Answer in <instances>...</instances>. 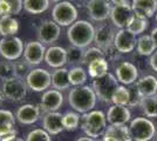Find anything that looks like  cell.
Here are the masks:
<instances>
[{
	"label": "cell",
	"instance_id": "obj_1",
	"mask_svg": "<svg viewBox=\"0 0 157 141\" xmlns=\"http://www.w3.org/2000/svg\"><path fill=\"white\" fill-rule=\"evenodd\" d=\"M96 94L93 87L89 86H78L71 89L68 94V102L71 107L76 112L86 114L90 112L96 105Z\"/></svg>",
	"mask_w": 157,
	"mask_h": 141
},
{
	"label": "cell",
	"instance_id": "obj_2",
	"mask_svg": "<svg viewBox=\"0 0 157 141\" xmlns=\"http://www.w3.org/2000/svg\"><path fill=\"white\" fill-rule=\"evenodd\" d=\"M67 38L71 45L78 48L88 47L95 38V28L89 21L76 20L67 29Z\"/></svg>",
	"mask_w": 157,
	"mask_h": 141
},
{
	"label": "cell",
	"instance_id": "obj_3",
	"mask_svg": "<svg viewBox=\"0 0 157 141\" xmlns=\"http://www.w3.org/2000/svg\"><path fill=\"white\" fill-rule=\"evenodd\" d=\"M82 120V129L87 136L96 139L102 134H105L107 129V116L101 111H90L83 114Z\"/></svg>",
	"mask_w": 157,
	"mask_h": 141
},
{
	"label": "cell",
	"instance_id": "obj_4",
	"mask_svg": "<svg viewBox=\"0 0 157 141\" xmlns=\"http://www.w3.org/2000/svg\"><path fill=\"white\" fill-rule=\"evenodd\" d=\"M118 80L117 78H115L113 74L108 73L107 75L95 79L93 82V89L96 94L98 99L103 102H111L113 95L115 93V91L117 89Z\"/></svg>",
	"mask_w": 157,
	"mask_h": 141
},
{
	"label": "cell",
	"instance_id": "obj_5",
	"mask_svg": "<svg viewBox=\"0 0 157 141\" xmlns=\"http://www.w3.org/2000/svg\"><path fill=\"white\" fill-rule=\"evenodd\" d=\"M53 20L59 26H71L78 19V10L69 1H61L53 7Z\"/></svg>",
	"mask_w": 157,
	"mask_h": 141
},
{
	"label": "cell",
	"instance_id": "obj_6",
	"mask_svg": "<svg viewBox=\"0 0 157 141\" xmlns=\"http://www.w3.org/2000/svg\"><path fill=\"white\" fill-rule=\"evenodd\" d=\"M129 131L134 141H150L156 133L155 125L145 118H135L130 122Z\"/></svg>",
	"mask_w": 157,
	"mask_h": 141
},
{
	"label": "cell",
	"instance_id": "obj_7",
	"mask_svg": "<svg viewBox=\"0 0 157 141\" xmlns=\"http://www.w3.org/2000/svg\"><path fill=\"white\" fill-rule=\"evenodd\" d=\"M24 42L18 37H6L0 40V55L7 61L19 60L24 54Z\"/></svg>",
	"mask_w": 157,
	"mask_h": 141
},
{
	"label": "cell",
	"instance_id": "obj_8",
	"mask_svg": "<svg viewBox=\"0 0 157 141\" xmlns=\"http://www.w3.org/2000/svg\"><path fill=\"white\" fill-rule=\"evenodd\" d=\"M26 84L34 92H46L52 85V74L45 68H34L27 75Z\"/></svg>",
	"mask_w": 157,
	"mask_h": 141
},
{
	"label": "cell",
	"instance_id": "obj_9",
	"mask_svg": "<svg viewBox=\"0 0 157 141\" xmlns=\"http://www.w3.org/2000/svg\"><path fill=\"white\" fill-rule=\"evenodd\" d=\"M27 84L20 78H11L2 82V93L5 98L14 102H19L25 99L27 94Z\"/></svg>",
	"mask_w": 157,
	"mask_h": 141
},
{
	"label": "cell",
	"instance_id": "obj_10",
	"mask_svg": "<svg viewBox=\"0 0 157 141\" xmlns=\"http://www.w3.org/2000/svg\"><path fill=\"white\" fill-rule=\"evenodd\" d=\"M135 17L134 11L131 8L130 2L122 4V5H113L110 11V20L120 29L127 28V26L130 24L132 18Z\"/></svg>",
	"mask_w": 157,
	"mask_h": 141
},
{
	"label": "cell",
	"instance_id": "obj_11",
	"mask_svg": "<svg viewBox=\"0 0 157 141\" xmlns=\"http://www.w3.org/2000/svg\"><path fill=\"white\" fill-rule=\"evenodd\" d=\"M61 29L54 20L44 21L38 28V39L42 45H52L59 39Z\"/></svg>",
	"mask_w": 157,
	"mask_h": 141
},
{
	"label": "cell",
	"instance_id": "obj_12",
	"mask_svg": "<svg viewBox=\"0 0 157 141\" xmlns=\"http://www.w3.org/2000/svg\"><path fill=\"white\" fill-rule=\"evenodd\" d=\"M87 11L93 20H107L110 17V0H89L87 2Z\"/></svg>",
	"mask_w": 157,
	"mask_h": 141
},
{
	"label": "cell",
	"instance_id": "obj_13",
	"mask_svg": "<svg viewBox=\"0 0 157 141\" xmlns=\"http://www.w3.org/2000/svg\"><path fill=\"white\" fill-rule=\"evenodd\" d=\"M46 47L40 41H29L27 42L24 49V59L31 66H38L45 60Z\"/></svg>",
	"mask_w": 157,
	"mask_h": 141
},
{
	"label": "cell",
	"instance_id": "obj_14",
	"mask_svg": "<svg viewBox=\"0 0 157 141\" xmlns=\"http://www.w3.org/2000/svg\"><path fill=\"white\" fill-rule=\"evenodd\" d=\"M137 45L136 35L129 32L127 28L120 29L117 33L115 34L114 39V46L118 49V52L122 53H130L134 51V48Z\"/></svg>",
	"mask_w": 157,
	"mask_h": 141
},
{
	"label": "cell",
	"instance_id": "obj_15",
	"mask_svg": "<svg viewBox=\"0 0 157 141\" xmlns=\"http://www.w3.org/2000/svg\"><path fill=\"white\" fill-rule=\"evenodd\" d=\"M63 104V95L58 89H47L41 98V107L46 113L56 112Z\"/></svg>",
	"mask_w": 157,
	"mask_h": 141
},
{
	"label": "cell",
	"instance_id": "obj_16",
	"mask_svg": "<svg viewBox=\"0 0 157 141\" xmlns=\"http://www.w3.org/2000/svg\"><path fill=\"white\" fill-rule=\"evenodd\" d=\"M46 64L52 68H61L67 64V49L61 46H51L45 55Z\"/></svg>",
	"mask_w": 157,
	"mask_h": 141
},
{
	"label": "cell",
	"instance_id": "obj_17",
	"mask_svg": "<svg viewBox=\"0 0 157 141\" xmlns=\"http://www.w3.org/2000/svg\"><path fill=\"white\" fill-rule=\"evenodd\" d=\"M107 121L113 126H122L125 125L130 120V111L127 106H120V105H113L108 108L107 112Z\"/></svg>",
	"mask_w": 157,
	"mask_h": 141
},
{
	"label": "cell",
	"instance_id": "obj_18",
	"mask_svg": "<svg viewBox=\"0 0 157 141\" xmlns=\"http://www.w3.org/2000/svg\"><path fill=\"white\" fill-rule=\"evenodd\" d=\"M115 73L117 80L123 85H131L138 78V71L136 66L128 61L121 62L115 69Z\"/></svg>",
	"mask_w": 157,
	"mask_h": 141
},
{
	"label": "cell",
	"instance_id": "obj_19",
	"mask_svg": "<svg viewBox=\"0 0 157 141\" xmlns=\"http://www.w3.org/2000/svg\"><path fill=\"white\" fill-rule=\"evenodd\" d=\"M115 32L110 26L108 25H100L95 28V38L94 42L98 45V48L105 49L107 47L114 45L115 39Z\"/></svg>",
	"mask_w": 157,
	"mask_h": 141
},
{
	"label": "cell",
	"instance_id": "obj_20",
	"mask_svg": "<svg viewBox=\"0 0 157 141\" xmlns=\"http://www.w3.org/2000/svg\"><path fill=\"white\" fill-rule=\"evenodd\" d=\"M131 8L136 17L148 19L157 13V0H132Z\"/></svg>",
	"mask_w": 157,
	"mask_h": 141
},
{
	"label": "cell",
	"instance_id": "obj_21",
	"mask_svg": "<svg viewBox=\"0 0 157 141\" xmlns=\"http://www.w3.org/2000/svg\"><path fill=\"white\" fill-rule=\"evenodd\" d=\"M40 108L31 104H27L24 106H20L17 111L15 118L22 125H32L39 120Z\"/></svg>",
	"mask_w": 157,
	"mask_h": 141
},
{
	"label": "cell",
	"instance_id": "obj_22",
	"mask_svg": "<svg viewBox=\"0 0 157 141\" xmlns=\"http://www.w3.org/2000/svg\"><path fill=\"white\" fill-rule=\"evenodd\" d=\"M42 126H44V129L51 135L59 134L65 129L62 123V115L58 112L46 113L42 120Z\"/></svg>",
	"mask_w": 157,
	"mask_h": 141
},
{
	"label": "cell",
	"instance_id": "obj_23",
	"mask_svg": "<svg viewBox=\"0 0 157 141\" xmlns=\"http://www.w3.org/2000/svg\"><path fill=\"white\" fill-rule=\"evenodd\" d=\"M103 141H132L129 127L125 125L122 126H113L110 125L107 127L105 134H103Z\"/></svg>",
	"mask_w": 157,
	"mask_h": 141
},
{
	"label": "cell",
	"instance_id": "obj_24",
	"mask_svg": "<svg viewBox=\"0 0 157 141\" xmlns=\"http://www.w3.org/2000/svg\"><path fill=\"white\" fill-rule=\"evenodd\" d=\"M136 87L142 98L155 96L157 93V78H155L154 75L142 76L136 82Z\"/></svg>",
	"mask_w": 157,
	"mask_h": 141
},
{
	"label": "cell",
	"instance_id": "obj_25",
	"mask_svg": "<svg viewBox=\"0 0 157 141\" xmlns=\"http://www.w3.org/2000/svg\"><path fill=\"white\" fill-rule=\"evenodd\" d=\"M69 69L66 67L56 68L52 74V86L54 89L58 91H65L71 87V81H69Z\"/></svg>",
	"mask_w": 157,
	"mask_h": 141
},
{
	"label": "cell",
	"instance_id": "obj_26",
	"mask_svg": "<svg viewBox=\"0 0 157 141\" xmlns=\"http://www.w3.org/2000/svg\"><path fill=\"white\" fill-rule=\"evenodd\" d=\"M19 31V22L13 15H5L0 18V35L2 38L14 37Z\"/></svg>",
	"mask_w": 157,
	"mask_h": 141
},
{
	"label": "cell",
	"instance_id": "obj_27",
	"mask_svg": "<svg viewBox=\"0 0 157 141\" xmlns=\"http://www.w3.org/2000/svg\"><path fill=\"white\" fill-rule=\"evenodd\" d=\"M14 125L15 118L13 113L7 109H0V138L15 131Z\"/></svg>",
	"mask_w": 157,
	"mask_h": 141
},
{
	"label": "cell",
	"instance_id": "obj_28",
	"mask_svg": "<svg viewBox=\"0 0 157 141\" xmlns=\"http://www.w3.org/2000/svg\"><path fill=\"white\" fill-rule=\"evenodd\" d=\"M109 65L107 59H98L88 65V73L93 79H98L108 74Z\"/></svg>",
	"mask_w": 157,
	"mask_h": 141
},
{
	"label": "cell",
	"instance_id": "obj_29",
	"mask_svg": "<svg viewBox=\"0 0 157 141\" xmlns=\"http://www.w3.org/2000/svg\"><path fill=\"white\" fill-rule=\"evenodd\" d=\"M137 52L138 54L141 55H144V57H148V55H152L154 52L156 51V45L154 40L151 39L150 34H145V35H141L137 39Z\"/></svg>",
	"mask_w": 157,
	"mask_h": 141
},
{
	"label": "cell",
	"instance_id": "obj_30",
	"mask_svg": "<svg viewBox=\"0 0 157 141\" xmlns=\"http://www.w3.org/2000/svg\"><path fill=\"white\" fill-rule=\"evenodd\" d=\"M51 0H24L25 11L31 14H41L49 7Z\"/></svg>",
	"mask_w": 157,
	"mask_h": 141
},
{
	"label": "cell",
	"instance_id": "obj_31",
	"mask_svg": "<svg viewBox=\"0 0 157 141\" xmlns=\"http://www.w3.org/2000/svg\"><path fill=\"white\" fill-rule=\"evenodd\" d=\"M68 76H69V81H71V85L72 86H82L87 81V73L86 71L82 67L80 66H75L69 69V73H68Z\"/></svg>",
	"mask_w": 157,
	"mask_h": 141
},
{
	"label": "cell",
	"instance_id": "obj_32",
	"mask_svg": "<svg viewBox=\"0 0 157 141\" xmlns=\"http://www.w3.org/2000/svg\"><path fill=\"white\" fill-rule=\"evenodd\" d=\"M149 26V21L147 18H141V17H134L132 20L130 21V24L127 26V29L135 35H138V34L145 32V29Z\"/></svg>",
	"mask_w": 157,
	"mask_h": 141
},
{
	"label": "cell",
	"instance_id": "obj_33",
	"mask_svg": "<svg viewBox=\"0 0 157 141\" xmlns=\"http://www.w3.org/2000/svg\"><path fill=\"white\" fill-rule=\"evenodd\" d=\"M141 106L143 109V113L149 118L157 116V96H148L143 98L141 101Z\"/></svg>",
	"mask_w": 157,
	"mask_h": 141
},
{
	"label": "cell",
	"instance_id": "obj_34",
	"mask_svg": "<svg viewBox=\"0 0 157 141\" xmlns=\"http://www.w3.org/2000/svg\"><path fill=\"white\" fill-rule=\"evenodd\" d=\"M129 100H130L129 89H128V88H125L124 86H118L117 89L115 91L114 95H113L111 102H113L114 105L127 106V105H129Z\"/></svg>",
	"mask_w": 157,
	"mask_h": 141
},
{
	"label": "cell",
	"instance_id": "obj_35",
	"mask_svg": "<svg viewBox=\"0 0 157 141\" xmlns=\"http://www.w3.org/2000/svg\"><path fill=\"white\" fill-rule=\"evenodd\" d=\"M98 59H105L103 49H101V48H98V47H89L88 49L85 51L82 64H85V65L88 66L90 62L98 60Z\"/></svg>",
	"mask_w": 157,
	"mask_h": 141
},
{
	"label": "cell",
	"instance_id": "obj_36",
	"mask_svg": "<svg viewBox=\"0 0 157 141\" xmlns=\"http://www.w3.org/2000/svg\"><path fill=\"white\" fill-rule=\"evenodd\" d=\"M62 123L66 131H75L80 123V115L75 112H67L62 115Z\"/></svg>",
	"mask_w": 157,
	"mask_h": 141
},
{
	"label": "cell",
	"instance_id": "obj_37",
	"mask_svg": "<svg viewBox=\"0 0 157 141\" xmlns=\"http://www.w3.org/2000/svg\"><path fill=\"white\" fill-rule=\"evenodd\" d=\"M67 49V62L71 64H82L85 51L82 48H78L71 45Z\"/></svg>",
	"mask_w": 157,
	"mask_h": 141
},
{
	"label": "cell",
	"instance_id": "obj_38",
	"mask_svg": "<svg viewBox=\"0 0 157 141\" xmlns=\"http://www.w3.org/2000/svg\"><path fill=\"white\" fill-rule=\"evenodd\" d=\"M14 64V74L17 78H20V79H26L27 75L29 74V72L32 71L31 69V65L27 62L25 59L24 60H15L13 61Z\"/></svg>",
	"mask_w": 157,
	"mask_h": 141
},
{
	"label": "cell",
	"instance_id": "obj_39",
	"mask_svg": "<svg viewBox=\"0 0 157 141\" xmlns=\"http://www.w3.org/2000/svg\"><path fill=\"white\" fill-rule=\"evenodd\" d=\"M14 64L11 61H2L0 62V79L1 80H8L14 78Z\"/></svg>",
	"mask_w": 157,
	"mask_h": 141
},
{
	"label": "cell",
	"instance_id": "obj_40",
	"mask_svg": "<svg viewBox=\"0 0 157 141\" xmlns=\"http://www.w3.org/2000/svg\"><path fill=\"white\" fill-rule=\"evenodd\" d=\"M26 141H51V134L42 128H36L28 133Z\"/></svg>",
	"mask_w": 157,
	"mask_h": 141
},
{
	"label": "cell",
	"instance_id": "obj_41",
	"mask_svg": "<svg viewBox=\"0 0 157 141\" xmlns=\"http://www.w3.org/2000/svg\"><path fill=\"white\" fill-rule=\"evenodd\" d=\"M128 89H129V94H130V100H129V105H128V106L134 107V106H136V105H138V104H141V101H142L143 98L141 96L140 92L137 91L136 85L130 88H128Z\"/></svg>",
	"mask_w": 157,
	"mask_h": 141
},
{
	"label": "cell",
	"instance_id": "obj_42",
	"mask_svg": "<svg viewBox=\"0 0 157 141\" xmlns=\"http://www.w3.org/2000/svg\"><path fill=\"white\" fill-rule=\"evenodd\" d=\"M103 52H105V59H108V60H110V61L117 60L118 58H120V54H121L120 52H118L117 48L114 46V45L107 47L105 49H103Z\"/></svg>",
	"mask_w": 157,
	"mask_h": 141
},
{
	"label": "cell",
	"instance_id": "obj_43",
	"mask_svg": "<svg viewBox=\"0 0 157 141\" xmlns=\"http://www.w3.org/2000/svg\"><path fill=\"white\" fill-rule=\"evenodd\" d=\"M11 7V15L19 14L24 7V0H6Z\"/></svg>",
	"mask_w": 157,
	"mask_h": 141
},
{
	"label": "cell",
	"instance_id": "obj_44",
	"mask_svg": "<svg viewBox=\"0 0 157 141\" xmlns=\"http://www.w3.org/2000/svg\"><path fill=\"white\" fill-rule=\"evenodd\" d=\"M5 15H11V7L6 0H0V18Z\"/></svg>",
	"mask_w": 157,
	"mask_h": 141
},
{
	"label": "cell",
	"instance_id": "obj_45",
	"mask_svg": "<svg viewBox=\"0 0 157 141\" xmlns=\"http://www.w3.org/2000/svg\"><path fill=\"white\" fill-rule=\"evenodd\" d=\"M149 64H150L151 68H152L155 72H157V51H155V52H154V54L150 57Z\"/></svg>",
	"mask_w": 157,
	"mask_h": 141
},
{
	"label": "cell",
	"instance_id": "obj_46",
	"mask_svg": "<svg viewBox=\"0 0 157 141\" xmlns=\"http://www.w3.org/2000/svg\"><path fill=\"white\" fill-rule=\"evenodd\" d=\"M150 37H151V39L154 40V42H155V45H156V47H157V27H155V28L151 31Z\"/></svg>",
	"mask_w": 157,
	"mask_h": 141
},
{
	"label": "cell",
	"instance_id": "obj_47",
	"mask_svg": "<svg viewBox=\"0 0 157 141\" xmlns=\"http://www.w3.org/2000/svg\"><path fill=\"white\" fill-rule=\"evenodd\" d=\"M113 5H122V4H127L129 2V0H110Z\"/></svg>",
	"mask_w": 157,
	"mask_h": 141
},
{
	"label": "cell",
	"instance_id": "obj_48",
	"mask_svg": "<svg viewBox=\"0 0 157 141\" xmlns=\"http://www.w3.org/2000/svg\"><path fill=\"white\" fill-rule=\"evenodd\" d=\"M76 141H95V140L93 138H89V136H82V138L78 139Z\"/></svg>",
	"mask_w": 157,
	"mask_h": 141
},
{
	"label": "cell",
	"instance_id": "obj_49",
	"mask_svg": "<svg viewBox=\"0 0 157 141\" xmlns=\"http://www.w3.org/2000/svg\"><path fill=\"white\" fill-rule=\"evenodd\" d=\"M4 141H24V139L18 138V136H14V138H12V139H8V140H4Z\"/></svg>",
	"mask_w": 157,
	"mask_h": 141
},
{
	"label": "cell",
	"instance_id": "obj_50",
	"mask_svg": "<svg viewBox=\"0 0 157 141\" xmlns=\"http://www.w3.org/2000/svg\"><path fill=\"white\" fill-rule=\"evenodd\" d=\"M4 98H5V95H4V93H2V91H0V104L4 101Z\"/></svg>",
	"mask_w": 157,
	"mask_h": 141
},
{
	"label": "cell",
	"instance_id": "obj_51",
	"mask_svg": "<svg viewBox=\"0 0 157 141\" xmlns=\"http://www.w3.org/2000/svg\"><path fill=\"white\" fill-rule=\"evenodd\" d=\"M52 1H54V2H56V4H58V2H61V1H65V0H52Z\"/></svg>",
	"mask_w": 157,
	"mask_h": 141
},
{
	"label": "cell",
	"instance_id": "obj_52",
	"mask_svg": "<svg viewBox=\"0 0 157 141\" xmlns=\"http://www.w3.org/2000/svg\"><path fill=\"white\" fill-rule=\"evenodd\" d=\"M156 21H157V13H156Z\"/></svg>",
	"mask_w": 157,
	"mask_h": 141
}]
</instances>
